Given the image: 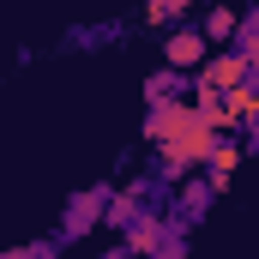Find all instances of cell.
<instances>
[{
  "label": "cell",
  "mask_w": 259,
  "mask_h": 259,
  "mask_svg": "<svg viewBox=\"0 0 259 259\" xmlns=\"http://www.w3.org/2000/svg\"><path fill=\"white\" fill-rule=\"evenodd\" d=\"M199 169H205L211 193H229V181H235V169H241V145H235L229 133H217V145H211V157H205Z\"/></svg>",
  "instance_id": "obj_5"
},
{
  "label": "cell",
  "mask_w": 259,
  "mask_h": 259,
  "mask_svg": "<svg viewBox=\"0 0 259 259\" xmlns=\"http://www.w3.org/2000/svg\"><path fill=\"white\" fill-rule=\"evenodd\" d=\"M205 55H211V42H205V30H199V24L169 30V42H163V61H169V66H181V72H193Z\"/></svg>",
  "instance_id": "obj_4"
},
{
  "label": "cell",
  "mask_w": 259,
  "mask_h": 259,
  "mask_svg": "<svg viewBox=\"0 0 259 259\" xmlns=\"http://www.w3.org/2000/svg\"><path fill=\"white\" fill-rule=\"evenodd\" d=\"M211 145H217V127L193 115V121H187L181 133H169V139L157 145V163H163V175H169V181H187L199 163L211 157Z\"/></svg>",
  "instance_id": "obj_1"
},
{
  "label": "cell",
  "mask_w": 259,
  "mask_h": 259,
  "mask_svg": "<svg viewBox=\"0 0 259 259\" xmlns=\"http://www.w3.org/2000/svg\"><path fill=\"white\" fill-rule=\"evenodd\" d=\"M205 42H229L235 30H241V12H229V6H217V12H205Z\"/></svg>",
  "instance_id": "obj_11"
},
{
  "label": "cell",
  "mask_w": 259,
  "mask_h": 259,
  "mask_svg": "<svg viewBox=\"0 0 259 259\" xmlns=\"http://www.w3.org/2000/svg\"><path fill=\"white\" fill-rule=\"evenodd\" d=\"M187 121H193V103H187V97H157V103L145 109V139L163 145L169 133H181Z\"/></svg>",
  "instance_id": "obj_2"
},
{
  "label": "cell",
  "mask_w": 259,
  "mask_h": 259,
  "mask_svg": "<svg viewBox=\"0 0 259 259\" xmlns=\"http://www.w3.org/2000/svg\"><path fill=\"white\" fill-rule=\"evenodd\" d=\"M42 253H55V241H30V247H12L6 259H42Z\"/></svg>",
  "instance_id": "obj_14"
},
{
  "label": "cell",
  "mask_w": 259,
  "mask_h": 259,
  "mask_svg": "<svg viewBox=\"0 0 259 259\" xmlns=\"http://www.w3.org/2000/svg\"><path fill=\"white\" fill-rule=\"evenodd\" d=\"M193 84V72H181V66H169V72H157L151 84H145V103H157V97H181Z\"/></svg>",
  "instance_id": "obj_12"
},
{
  "label": "cell",
  "mask_w": 259,
  "mask_h": 259,
  "mask_svg": "<svg viewBox=\"0 0 259 259\" xmlns=\"http://www.w3.org/2000/svg\"><path fill=\"white\" fill-rule=\"evenodd\" d=\"M223 115H229V127H247L259 115V78H241V84H229L223 91Z\"/></svg>",
  "instance_id": "obj_8"
},
{
  "label": "cell",
  "mask_w": 259,
  "mask_h": 259,
  "mask_svg": "<svg viewBox=\"0 0 259 259\" xmlns=\"http://www.w3.org/2000/svg\"><path fill=\"white\" fill-rule=\"evenodd\" d=\"M181 12H193V0H145V24H169Z\"/></svg>",
  "instance_id": "obj_13"
},
{
  "label": "cell",
  "mask_w": 259,
  "mask_h": 259,
  "mask_svg": "<svg viewBox=\"0 0 259 259\" xmlns=\"http://www.w3.org/2000/svg\"><path fill=\"white\" fill-rule=\"evenodd\" d=\"M247 133H253V139H259V115H253V121H247Z\"/></svg>",
  "instance_id": "obj_15"
},
{
  "label": "cell",
  "mask_w": 259,
  "mask_h": 259,
  "mask_svg": "<svg viewBox=\"0 0 259 259\" xmlns=\"http://www.w3.org/2000/svg\"><path fill=\"white\" fill-rule=\"evenodd\" d=\"M103 205H109V193H103V187L72 193V199H66V217H61V235H84L91 223H103Z\"/></svg>",
  "instance_id": "obj_7"
},
{
  "label": "cell",
  "mask_w": 259,
  "mask_h": 259,
  "mask_svg": "<svg viewBox=\"0 0 259 259\" xmlns=\"http://www.w3.org/2000/svg\"><path fill=\"white\" fill-rule=\"evenodd\" d=\"M193 78H205V84H217V91H229V84L253 78V66H247V55H241V49H223V55H205V61L193 66Z\"/></svg>",
  "instance_id": "obj_3"
},
{
  "label": "cell",
  "mask_w": 259,
  "mask_h": 259,
  "mask_svg": "<svg viewBox=\"0 0 259 259\" xmlns=\"http://www.w3.org/2000/svg\"><path fill=\"white\" fill-rule=\"evenodd\" d=\"M151 199V187L145 181H133V187H121V193H109V205H103V223H115V229H127L133 217H139V205Z\"/></svg>",
  "instance_id": "obj_9"
},
{
  "label": "cell",
  "mask_w": 259,
  "mask_h": 259,
  "mask_svg": "<svg viewBox=\"0 0 259 259\" xmlns=\"http://www.w3.org/2000/svg\"><path fill=\"white\" fill-rule=\"evenodd\" d=\"M247 24H253V30H259V6H253V18H247Z\"/></svg>",
  "instance_id": "obj_16"
},
{
  "label": "cell",
  "mask_w": 259,
  "mask_h": 259,
  "mask_svg": "<svg viewBox=\"0 0 259 259\" xmlns=\"http://www.w3.org/2000/svg\"><path fill=\"white\" fill-rule=\"evenodd\" d=\"M127 253H163L169 247V217H157V211H139L127 223V241H121Z\"/></svg>",
  "instance_id": "obj_6"
},
{
  "label": "cell",
  "mask_w": 259,
  "mask_h": 259,
  "mask_svg": "<svg viewBox=\"0 0 259 259\" xmlns=\"http://www.w3.org/2000/svg\"><path fill=\"white\" fill-rule=\"evenodd\" d=\"M211 199H217V193H211V181H187V187H181V199H175V211H181L187 223H199Z\"/></svg>",
  "instance_id": "obj_10"
}]
</instances>
